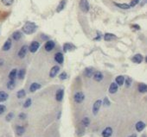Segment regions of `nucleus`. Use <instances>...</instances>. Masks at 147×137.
Here are the masks:
<instances>
[{"label":"nucleus","mask_w":147,"mask_h":137,"mask_svg":"<svg viewBox=\"0 0 147 137\" xmlns=\"http://www.w3.org/2000/svg\"><path fill=\"white\" fill-rule=\"evenodd\" d=\"M84 98H85V96H84L83 92H81V91L76 92V93L75 94V96H74V99H75V103H82Z\"/></svg>","instance_id":"nucleus-3"},{"label":"nucleus","mask_w":147,"mask_h":137,"mask_svg":"<svg viewBox=\"0 0 147 137\" xmlns=\"http://www.w3.org/2000/svg\"><path fill=\"white\" fill-rule=\"evenodd\" d=\"M59 71H60V67H59V66H53V67L51 68V70H50V72H49V76L51 78L55 77Z\"/></svg>","instance_id":"nucleus-8"},{"label":"nucleus","mask_w":147,"mask_h":137,"mask_svg":"<svg viewBox=\"0 0 147 137\" xmlns=\"http://www.w3.org/2000/svg\"><path fill=\"white\" fill-rule=\"evenodd\" d=\"M112 134V128L110 127L106 128L102 132V136L103 137H110Z\"/></svg>","instance_id":"nucleus-11"},{"label":"nucleus","mask_w":147,"mask_h":137,"mask_svg":"<svg viewBox=\"0 0 147 137\" xmlns=\"http://www.w3.org/2000/svg\"><path fill=\"white\" fill-rule=\"evenodd\" d=\"M101 103H102L101 100H97V101L94 103V106H93V113H94V115L98 114L99 110H100V109Z\"/></svg>","instance_id":"nucleus-5"},{"label":"nucleus","mask_w":147,"mask_h":137,"mask_svg":"<svg viewBox=\"0 0 147 137\" xmlns=\"http://www.w3.org/2000/svg\"><path fill=\"white\" fill-rule=\"evenodd\" d=\"M115 83L120 86L123 85L124 83H125V78L123 76H118L115 79Z\"/></svg>","instance_id":"nucleus-20"},{"label":"nucleus","mask_w":147,"mask_h":137,"mask_svg":"<svg viewBox=\"0 0 147 137\" xmlns=\"http://www.w3.org/2000/svg\"><path fill=\"white\" fill-rule=\"evenodd\" d=\"M66 4H67V0H61L60 4H58L57 8H56V12H61V10H63L65 6H66Z\"/></svg>","instance_id":"nucleus-12"},{"label":"nucleus","mask_w":147,"mask_h":137,"mask_svg":"<svg viewBox=\"0 0 147 137\" xmlns=\"http://www.w3.org/2000/svg\"><path fill=\"white\" fill-rule=\"evenodd\" d=\"M18 117H19V119H20V120H24V119H26L27 116H26V114H25V113H20V114H19Z\"/></svg>","instance_id":"nucleus-39"},{"label":"nucleus","mask_w":147,"mask_h":137,"mask_svg":"<svg viewBox=\"0 0 147 137\" xmlns=\"http://www.w3.org/2000/svg\"><path fill=\"white\" fill-rule=\"evenodd\" d=\"M8 94L5 91H0V102H4L8 99Z\"/></svg>","instance_id":"nucleus-24"},{"label":"nucleus","mask_w":147,"mask_h":137,"mask_svg":"<svg viewBox=\"0 0 147 137\" xmlns=\"http://www.w3.org/2000/svg\"><path fill=\"white\" fill-rule=\"evenodd\" d=\"M55 60L57 63L59 64H61L63 63V54H61V53H57L55 55Z\"/></svg>","instance_id":"nucleus-15"},{"label":"nucleus","mask_w":147,"mask_h":137,"mask_svg":"<svg viewBox=\"0 0 147 137\" xmlns=\"http://www.w3.org/2000/svg\"><path fill=\"white\" fill-rule=\"evenodd\" d=\"M39 47H40V43L38 41H32L31 44L29 47V50L31 53H36L38 50Z\"/></svg>","instance_id":"nucleus-4"},{"label":"nucleus","mask_w":147,"mask_h":137,"mask_svg":"<svg viewBox=\"0 0 147 137\" xmlns=\"http://www.w3.org/2000/svg\"><path fill=\"white\" fill-rule=\"evenodd\" d=\"M36 25L34 23H31V22H28L22 27V32L25 33L26 35L33 34L36 31Z\"/></svg>","instance_id":"nucleus-1"},{"label":"nucleus","mask_w":147,"mask_h":137,"mask_svg":"<svg viewBox=\"0 0 147 137\" xmlns=\"http://www.w3.org/2000/svg\"><path fill=\"white\" fill-rule=\"evenodd\" d=\"M75 48V47L74 46L73 44H71V43H66L63 46L64 52H67V51H70V50H74Z\"/></svg>","instance_id":"nucleus-21"},{"label":"nucleus","mask_w":147,"mask_h":137,"mask_svg":"<svg viewBox=\"0 0 147 137\" xmlns=\"http://www.w3.org/2000/svg\"><path fill=\"white\" fill-rule=\"evenodd\" d=\"M16 132L18 134V135H22L25 132V128L22 126H18L16 128Z\"/></svg>","instance_id":"nucleus-23"},{"label":"nucleus","mask_w":147,"mask_h":137,"mask_svg":"<svg viewBox=\"0 0 147 137\" xmlns=\"http://www.w3.org/2000/svg\"><path fill=\"white\" fill-rule=\"evenodd\" d=\"M80 9L81 10V11H83L85 13L89 11V4H88V1H87V0H81Z\"/></svg>","instance_id":"nucleus-2"},{"label":"nucleus","mask_w":147,"mask_h":137,"mask_svg":"<svg viewBox=\"0 0 147 137\" xmlns=\"http://www.w3.org/2000/svg\"><path fill=\"white\" fill-rule=\"evenodd\" d=\"M63 96H64V91L63 90V89H60V90L56 92V94H55V99L57 100L58 102L63 101Z\"/></svg>","instance_id":"nucleus-10"},{"label":"nucleus","mask_w":147,"mask_h":137,"mask_svg":"<svg viewBox=\"0 0 147 137\" xmlns=\"http://www.w3.org/2000/svg\"><path fill=\"white\" fill-rule=\"evenodd\" d=\"M117 91H118V85L116 83H112L109 87V92L112 94H114L116 93Z\"/></svg>","instance_id":"nucleus-17"},{"label":"nucleus","mask_w":147,"mask_h":137,"mask_svg":"<svg viewBox=\"0 0 147 137\" xmlns=\"http://www.w3.org/2000/svg\"><path fill=\"white\" fill-rule=\"evenodd\" d=\"M138 1L139 0H132V2H131V4H130V7H134L135 5H137L138 4Z\"/></svg>","instance_id":"nucleus-38"},{"label":"nucleus","mask_w":147,"mask_h":137,"mask_svg":"<svg viewBox=\"0 0 147 137\" xmlns=\"http://www.w3.org/2000/svg\"><path fill=\"white\" fill-rule=\"evenodd\" d=\"M129 137H137V135H135V134H133V135H130Z\"/></svg>","instance_id":"nucleus-43"},{"label":"nucleus","mask_w":147,"mask_h":137,"mask_svg":"<svg viewBox=\"0 0 147 137\" xmlns=\"http://www.w3.org/2000/svg\"><path fill=\"white\" fill-rule=\"evenodd\" d=\"M94 79L95 81H98V82H100V81H101L103 79V74L101 73L100 72H96L94 73Z\"/></svg>","instance_id":"nucleus-16"},{"label":"nucleus","mask_w":147,"mask_h":137,"mask_svg":"<svg viewBox=\"0 0 147 137\" xmlns=\"http://www.w3.org/2000/svg\"><path fill=\"white\" fill-rule=\"evenodd\" d=\"M67 74L65 72H61V73L60 74V76H59V78H60V79H61V80L66 79H67Z\"/></svg>","instance_id":"nucleus-36"},{"label":"nucleus","mask_w":147,"mask_h":137,"mask_svg":"<svg viewBox=\"0 0 147 137\" xmlns=\"http://www.w3.org/2000/svg\"><path fill=\"white\" fill-rule=\"evenodd\" d=\"M94 73V70L93 67H87L84 71V75L87 78L93 77V75Z\"/></svg>","instance_id":"nucleus-7"},{"label":"nucleus","mask_w":147,"mask_h":137,"mask_svg":"<svg viewBox=\"0 0 147 137\" xmlns=\"http://www.w3.org/2000/svg\"><path fill=\"white\" fill-rule=\"evenodd\" d=\"M13 117H14V113L13 112H10L6 116V118H5V119H6L7 122H10V121H11V120L13 119Z\"/></svg>","instance_id":"nucleus-35"},{"label":"nucleus","mask_w":147,"mask_h":137,"mask_svg":"<svg viewBox=\"0 0 147 137\" xmlns=\"http://www.w3.org/2000/svg\"><path fill=\"white\" fill-rule=\"evenodd\" d=\"M15 86H16L15 80L10 79L9 82L7 83V88L9 89V90H13V89L15 88Z\"/></svg>","instance_id":"nucleus-29"},{"label":"nucleus","mask_w":147,"mask_h":137,"mask_svg":"<svg viewBox=\"0 0 147 137\" xmlns=\"http://www.w3.org/2000/svg\"><path fill=\"white\" fill-rule=\"evenodd\" d=\"M126 80V85L127 87H129L130 85H131V83H132V79H130V78H126V79H125Z\"/></svg>","instance_id":"nucleus-40"},{"label":"nucleus","mask_w":147,"mask_h":137,"mask_svg":"<svg viewBox=\"0 0 147 137\" xmlns=\"http://www.w3.org/2000/svg\"><path fill=\"white\" fill-rule=\"evenodd\" d=\"M16 74H18V70H16V69H12V70H11L10 74H9L10 79H12V80L15 79V78L16 77Z\"/></svg>","instance_id":"nucleus-27"},{"label":"nucleus","mask_w":147,"mask_h":137,"mask_svg":"<svg viewBox=\"0 0 147 137\" xmlns=\"http://www.w3.org/2000/svg\"><path fill=\"white\" fill-rule=\"evenodd\" d=\"M132 61H133V62H135V63H138V64H139V63H141L143 61V56L141 54H135L133 57H132Z\"/></svg>","instance_id":"nucleus-13"},{"label":"nucleus","mask_w":147,"mask_h":137,"mask_svg":"<svg viewBox=\"0 0 147 137\" xmlns=\"http://www.w3.org/2000/svg\"><path fill=\"white\" fill-rule=\"evenodd\" d=\"M104 104L106 105V106H109L110 105V102H109V100L107 97H106L105 99H104Z\"/></svg>","instance_id":"nucleus-41"},{"label":"nucleus","mask_w":147,"mask_h":137,"mask_svg":"<svg viewBox=\"0 0 147 137\" xmlns=\"http://www.w3.org/2000/svg\"><path fill=\"white\" fill-rule=\"evenodd\" d=\"M11 45H12L11 40L10 39H8V40L4 42V46H3V50H4V51H8V50H10L11 47Z\"/></svg>","instance_id":"nucleus-14"},{"label":"nucleus","mask_w":147,"mask_h":137,"mask_svg":"<svg viewBox=\"0 0 147 137\" xmlns=\"http://www.w3.org/2000/svg\"><path fill=\"white\" fill-rule=\"evenodd\" d=\"M138 91H139L141 93H145V92L147 91V85L144 83L139 84V85H138Z\"/></svg>","instance_id":"nucleus-25"},{"label":"nucleus","mask_w":147,"mask_h":137,"mask_svg":"<svg viewBox=\"0 0 147 137\" xmlns=\"http://www.w3.org/2000/svg\"><path fill=\"white\" fill-rule=\"evenodd\" d=\"M40 88H41V85H40V84H38V83H33V84H31V85H30V91H31V92H34V91L39 90Z\"/></svg>","instance_id":"nucleus-19"},{"label":"nucleus","mask_w":147,"mask_h":137,"mask_svg":"<svg viewBox=\"0 0 147 137\" xmlns=\"http://www.w3.org/2000/svg\"><path fill=\"white\" fill-rule=\"evenodd\" d=\"M132 27L135 28V29H140V27H139V26H138V25H136V24L132 25Z\"/></svg>","instance_id":"nucleus-42"},{"label":"nucleus","mask_w":147,"mask_h":137,"mask_svg":"<svg viewBox=\"0 0 147 137\" xmlns=\"http://www.w3.org/2000/svg\"><path fill=\"white\" fill-rule=\"evenodd\" d=\"M3 4H4L5 6H10V5H11L13 4L14 0H1Z\"/></svg>","instance_id":"nucleus-33"},{"label":"nucleus","mask_w":147,"mask_h":137,"mask_svg":"<svg viewBox=\"0 0 147 137\" xmlns=\"http://www.w3.org/2000/svg\"><path fill=\"white\" fill-rule=\"evenodd\" d=\"M21 37H22V34H21L20 31H16V32L13 33L12 38H13L15 41H19V40L21 39Z\"/></svg>","instance_id":"nucleus-26"},{"label":"nucleus","mask_w":147,"mask_h":137,"mask_svg":"<svg viewBox=\"0 0 147 137\" xmlns=\"http://www.w3.org/2000/svg\"><path fill=\"white\" fill-rule=\"evenodd\" d=\"M5 110H6V107L3 104H0V115L4 114L5 112Z\"/></svg>","instance_id":"nucleus-37"},{"label":"nucleus","mask_w":147,"mask_h":137,"mask_svg":"<svg viewBox=\"0 0 147 137\" xmlns=\"http://www.w3.org/2000/svg\"><path fill=\"white\" fill-rule=\"evenodd\" d=\"M145 128V122H138L136 123V130L138 131V132H141L144 128Z\"/></svg>","instance_id":"nucleus-18"},{"label":"nucleus","mask_w":147,"mask_h":137,"mask_svg":"<svg viewBox=\"0 0 147 137\" xmlns=\"http://www.w3.org/2000/svg\"><path fill=\"white\" fill-rule=\"evenodd\" d=\"M114 4L117 7L120 8V9H123V10H128L130 8V5L127 4H118V3H114Z\"/></svg>","instance_id":"nucleus-28"},{"label":"nucleus","mask_w":147,"mask_h":137,"mask_svg":"<svg viewBox=\"0 0 147 137\" xmlns=\"http://www.w3.org/2000/svg\"><path fill=\"white\" fill-rule=\"evenodd\" d=\"M45 50L48 52H49V51H51V50L55 47V42H54L53 41H47L46 43H45Z\"/></svg>","instance_id":"nucleus-9"},{"label":"nucleus","mask_w":147,"mask_h":137,"mask_svg":"<svg viewBox=\"0 0 147 137\" xmlns=\"http://www.w3.org/2000/svg\"><path fill=\"white\" fill-rule=\"evenodd\" d=\"M81 123H82V125L85 126V127H87V126L90 124V120H89L88 117H85V118H83Z\"/></svg>","instance_id":"nucleus-32"},{"label":"nucleus","mask_w":147,"mask_h":137,"mask_svg":"<svg viewBox=\"0 0 147 137\" xmlns=\"http://www.w3.org/2000/svg\"><path fill=\"white\" fill-rule=\"evenodd\" d=\"M114 39H116V36L112 34H110V33H106V34H105V35H104V40L106 41H110L112 40H114Z\"/></svg>","instance_id":"nucleus-22"},{"label":"nucleus","mask_w":147,"mask_h":137,"mask_svg":"<svg viewBox=\"0 0 147 137\" xmlns=\"http://www.w3.org/2000/svg\"><path fill=\"white\" fill-rule=\"evenodd\" d=\"M25 96H26V92H25L24 90H20L16 93V97H18V98H24Z\"/></svg>","instance_id":"nucleus-31"},{"label":"nucleus","mask_w":147,"mask_h":137,"mask_svg":"<svg viewBox=\"0 0 147 137\" xmlns=\"http://www.w3.org/2000/svg\"><path fill=\"white\" fill-rule=\"evenodd\" d=\"M28 50H29V47H28V46L24 45L22 47V48L20 49V51L18 52V56L20 58H24L25 55H26Z\"/></svg>","instance_id":"nucleus-6"},{"label":"nucleus","mask_w":147,"mask_h":137,"mask_svg":"<svg viewBox=\"0 0 147 137\" xmlns=\"http://www.w3.org/2000/svg\"><path fill=\"white\" fill-rule=\"evenodd\" d=\"M31 103H32L31 99H30V98H28L26 101H25V103H24V108H29L30 106L31 105Z\"/></svg>","instance_id":"nucleus-34"},{"label":"nucleus","mask_w":147,"mask_h":137,"mask_svg":"<svg viewBox=\"0 0 147 137\" xmlns=\"http://www.w3.org/2000/svg\"><path fill=\"white\" fill-rule=\"evenodd\" d=\"M25 69H21V70H19L18 72V74H16V76L18 77V79H22L24 78L25 76Z\"/></svg>","instance_id":"nucleus-30"}]
</instances>
